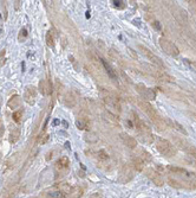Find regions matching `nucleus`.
I'll return each instance as SVG.
<instances>
[{
    "instance_id": "f257e3e1",
    "label": "nucleus",
    "mask_w": 196,
    "mask_h": 198,
    "mask_svg": "<svg viewBox=\"0 0 196 198\" xmlns=\"http://www.w3.org/2000/svg\"><path fill=\"white\" fill-rule=\"evenodd\" d=\"M137 104H138V107L142 109V111L149 116V119L151 120V122L157 127L158 130H165V129H167L165 120L157 113L156 109L149 103V101H145V100L141 99V100L137 101Z\"/></svg>"
},
{
    "instance_id": "f03ea898",
    "label": "nucleus",
    "mask_w": 196,
    "mask_h": 198,
    "mask_svg": "<svg viewBox=\"0 0 196 198\" xmlns=\"http://www.w3.org/2000/svg\"><path fill=\"white\" fill-rule=\"evenodd\" d=\"M156 148L162 156L167 158H172L174 156H176V147L167 139L158 138L156 140Z\"/></svg>"
},
{
    "instance_id": "7ed1b4c3",
    "label": "nucleus",
    "mask_w": 196,
    "mask_h": 198,
    "mask_svg": "<svg viewBox=\"0 0 196 198\" xmlns=\"http://www.w3.org/2000/svg\"><path fill=\"white\" fill-rule=\"evenodd\" d=\"M165 171L170 174H174L176 178H184L187 180H191V182H196V174L183 168V167H179V166H174V165H168L165 166Z\"/></svg>"
},
{
    "instance_id": "20e7f679",
    "label": "nucleus",
    "mask_w": 196,
    "mask_h": 198,
    "mask_svg": "<svg viewBox=\"0 0 196 198\" xmlns=\"http://www.w3.org/2000/svg\"><path fill=\"white\" fill-rule=\"evenodd\" d=\"M174 142H175V147H177L179 149L186 152L187 154L190 156L191 158L196 159V147L194 145H191L189 141H187L184 138L174 137Z\"/></svg>"
},
{
    "instance_id": "39448f33",
    "label": "nucleus",
    "mask_w": 196,
    "mask_h": 198,
    "mask_svg": "<svg viewBox=\"0 0 196 198\" xmlns=\"http://www.w3.org/2000/svg\"><path fill=\"white\" fill-rule=\"evenodd\" d=\"M158 43H160V47L162 48V50H163L167 55H169V56H171V57H177V56L180 55V51H179L177 47H176L171 40L164 38V37H161V38L158 39Z\"/></svg>"
},
{
    "instance_id": "423d86ee",
    "label": "nucleus",
    "mask_w": 196,
    "mask_h": 198,
    "mask_svg": "<svg viewBox=\"0 0 196 198\" xmlns=\"http://www.w3.org/2000/svg\"><path fill=\"white\" fill-rule=\"evenodd\" d=\"M103 101L105 103V106L109 108V112H111V113H117L119 114L121 113V103L118 101V99L112 95V94H106L103 96Z\"/></svg>"
},
{
    "instance_id": "0eeeda50",
    "label": "nucleus",
    "mask_w": 196,
    "mask_h": 198,
    "mask_svg": "<svg viewBox=\"0 0 196 198\" xmlns=\"http://www.w3.org/2000/svg\"><path fill=\"white\" fill-rule=\"evenodd\" d=\"M168 184L171 187H175V189H186V190H196V182H191V180H187L184 179L179 180L177 178H168Z\"/></svg>"
},
{
    "instance_id": "6e6552de",
    "label": "nucleus",
    "mask_w": 196,
    "mask_h": 198,
    "mask_svg": "<svg viewBox=\"0 0 196 198\" xmlns=\"http://www.w3.org/2000/svg\"><path fill=\"white\" fill-rule=\"evenodd\" d=\"M138 49L141 50V52H142L151 63H154L155 65H157V67H160V68H165L163 61H162L158 56H156L154 52H151L148 48H145V47H143V45H138Z\"/></svg>"
},
{
    "instance_id": "1a4fd4ad",
    "label": "nucleus",
    "mask_w": 196,
    "mask_h": 198,
    "mask_svg": "<svg viewBox=\"0 0 196 198\" xmlns=\"http://www.w3.org/2000/svg\"><path fill=\"white\" fill-rule=\"evenodd\" d=\"M136 90L141 95V97L143 100H145V101H152V100H155V97H156L155 92L152 89H150V88L145 87L144 84H137L136 85Z\"/></svg>"
},
{
    "instance_id": "9d476101",
    "label": "nucleus",
    "mask_w": 196,
    "mask_h": 198,
    "mask_svg": "<svg viewBox=\"0 0 196 198\" xmlns=\"http://www.w3.org/2000/svg\"><path fill=\"white\" fill-rule=\"evenodd\" d=\"M134 173H135V170L133 166H130L128 164L123 165L121 168V172H119V182H122V183L130 182L134 178Z\"/></svg>"
},
{
    "instance_id": "9b49d317",
    "label": "nucleus",
    "mask_w": 196,
    "mask_h": 198,
    "mask_svg": "<svg viewBox=\"0 0 196 198\" xmlns=\"http://www.w3.org/2000/svg\"><path fill=\"white\" fill-rule=\"evenodd\" d=\"M145 175L156 186H163L164 185V179L162 178L161 173L157 172L156 170H154V168H146L145 170Z\"/></svg>"
},
{
    "instance_id": "f8f14e48",
    "label": "nucleus",
    "mask_w": 196,
    "mask_h": 198,
    "mask_svg": "<svg viewBox=\"0 0 196 198\" xmlns=\"http://www.w3.org/2000/svg\"><path fill=\"white\" fill-rule=\"evenodd\" d=\"M36 99H37V90H36V88L34 87H27L26 89H25V93H24V100L29 104H34Z\"/></svg>"
},
{
    "instance_id": "ddd939ff",
    "label": "nucleus",
    "mask_w": 196,
    "mask_h": 198,
    "mask_svg": "<svg viewBox=\"0 0 196 198\" xmlns=\"http://www.w3.org/2000/svg\"><path fill=\"white\" fill-rule=\"evenodd\" d=\"M121 139H122L123 144H124L126 147H129V148L135 149V148L137 147V140H136L134 137H131V135H129V134H126V133H121Z\"/></svg>"
},
{
    "instance_id": "4468645a",
    "label": "nucleus",
    "mask_w": 196,
    "mask_h": 198,
    "mask_svg": "<svg viewBox=\"0 0 196 198\" xmlns=\"http://www.w3.org/2000/svg\"><path fill=\"white\" fill-rule=\"evenodd\" d=\"M154 76H155L158 81H161V82H168V83H174V82H175V77L170 76V75H169V74H167L165 71L155 70Z\"/></svg>"
},
{
    "instance_id": "2eb2a0df",
    "label": "nucleus",
    "mask_w": 196,
    "mask_h": 198,
    "mask_svg": "<svg viewBox=\"0 0 196 198\" xmlns=\"http://www.w3.org/2000/svg\"><path fill=\"white\" fill-rule=\"evenodd\" d=\"M131 166L134 167L135 171L137 172H142L144 170V161L138 157V156H134L131 158Z\"/></svg>"
},
{
    "instance_id": "dca6fc26",
    "label": "nucleus",
    "mask_w": 196,
    "mask_h": 198,
    "mask_svg": "<svg viewBox=\"0 0 196 198\" xmlns=\"http://www.w3.org/2000/svg\"><path fill=\"white\" fill-rule=\"evenodd\" d=\"M102 63H103V67H104V69H105V71H106V74H107V76L110 77L111 80H114V81H116L117 80V74H116V71H115V69L111 67L110 64H109L105 59H102Z\"/></svg>"
},
{
    "instance_id": "f3484780",
    "label": "nucleus",
    "mask_w": 196,
    "mask_h": 198,
    "mask_svg": "<svg viewBox=\"0 0 196 198\" xmlns=\"http://www.w3.org/2000/svg\"><path fill=\"white\" fill-rule=\"evenodd\" d=\"M39 89L43 95H50L52 94V87L49 81H41L39 83Z\"/></svg>"
},
{
    "instance_id": "a211bd4d",
    "label": "nucleus",
    "mask_w": 196,
    "mask_h": 198,
    "mask_svg": "<svg viewBox=\"0 0 196 198\" xmlns=\"http://www.w3.org/2000/svg\"><path fill=\"white\" fill-rule=\"evenodd\" d=\"M70 166V160H69V158L68 157H60L58 160H57V163H56V168L57 170H66L68 167Z\"/></svg>"
},
{
    "instance_id": "6ab92c4d",
    "label": "nucleus",
    "mask_w": 196,
    "mask_h": 198,
    "mask_svg": "<svg viewBox=\"0 0 196 198\" xmlns=\"http://www.w3.org/2000/svg\"><path fill=\"white\" fill-rule=\"evenodd\" d=\"M138 134V138L142 142H145V144H151L154 141V135H152L151 132H140Z\"/></svg>"
},
{
    "instance_id": "aec40b11",
    "label": "nucleus",
    "mask_w": 196,
    "mask_h": 198,
    "mask_svg": "<svg viewBox=\"0 0 196 198\" xmlns=\"http://www.w3.org/2000/svg\"><path fill=\"white\" fill-rule=\"evenodd\" d=\"M47 194H49L50 198H66V197H68L66 193L63 192L61 190H59V189L56 187V186H54L52 190H50V191L47 192Z\"/></svg>"
},
{
    "instance_id": "412c9836",
    "label": "nucleus",
    "mask_w": 196,
    "mask_h": 198,
    "mask_svg": "<svg viewBox=\"0 0 196 198\" xmlns=\"http://www.w3.org/2000/svg\"><path fill=\"white\" fill-rule=\"evenodd\" d=\"M20 103H21L20 96H19V95H14V96H12V97L8 100L7 107L11 108V109H15V108H18V107L20 106Z\"/></svg>"
},
{
    "instance_id": "4be33fe9",
    "label": "nucleus",
    "mask_w": 196,
    "mask_h": 198,
    "mask_svg": "<svg viewBox=\"0 0 196 198\" xmlns=\"http://www.w3.org/2000/svg\"><path fill=\"white\" fill-rule=\"evenodd\" d=\"M167 122L171 126V127H174V128H175L176 130H179V132H181V133L182 134H184V135H188V133H187V130L184 129V127L181 125V123H179L177 121H175V120H170V119H167Z\"/></svg>"
},
{
    "instance_id": "5701e85b",
    "label": "nucleus",
    "mask_w": 196,
    "mask_h": 198,
    "mask_svg": "<svg viewBox=\"0 0 196 198\" xmlns=\"http://www.w3.org/2000/svg\"><path fill=\"white\" fill-rule=\"evenodd\" d=\"M63 101H64L65 106H66V107H70V108H72V107L76 104V99L73 97V95H72L71 93H66V94H65Z\"/></svg>"
},
{
    "instance_id": "b1692460",
    "label": "nucleus",
    "mask_w": 196,
    "mask_h": 198,
    "mask_svg": "<svg viewBox=\"0 0 196 198\" xmlns=\"http://www.w3.org/2000/svg\"><path fill=\"white\" fill-rule=\"evenodd\" d=\"M56 187H58L59 190H61L63 192H65L66 194H70V193H71V191H72V189H73V186H71L70 184H66V183H60V184H57V185H56Z\"/></svg>"
},
{
    "instance_id": "393cba45",
    "label": "nucleus",
    "mask_w": 196,
    "mask_h": 198,
    "mask_svg": "<svg viewBox=\"0 0 196 198\" xmlns=\"http://www.w3.org/2000/svg\"><path fill=\"white\" fill-rule=\"evenodd\" d=\"M69 196H70V198H80L83 196V189L79 186H73V189Z\"/></svg>"
},
{
    "instance_id": "a878e982",
    "label": "nucleus",
    "mask_w": 196,
    "mask_h": 198,
    "mask_svg": "<svg viewBox=\"0 0 196 198\" xmlns=\"http://www.w3.org/2000/svg\"><path fill=\"white\" fill-rule=\"evenodd\" d=\"M140 158L144 161V163H150L151 161V156H150V153L149 152H146L145 149H141L140 151Z\"/></svg>"
},
{
    "instance_id": "bb28decb",
    "label": "nucleus",
    "mask_w": 196,
    "mask_h": 198,
    "mask_svg": "<svg viewBox=\"0 0 196 198\" xmlns=\"http://www.w3.org/2000/svg\"><path fill=\"white\" fill-rule=\"evenodd\" d=\"M97 158L100 161H106V160H109V158H110V157H109V153L105 149H99L97 152Z\"/></svg>"
},
{
    "instance_id": "cd10ccee",
    "label": "nucleus",
    "mask_w": 196,
    "mask_h": 198,
    "mask_svg": "<svg viewBox=\"0 0 196 198\" xmlns=\"http://www.w3.org/2000/svg\"><path fill=\"white\" fill-rule=\"evenodd\" d=\"M88 121H86V120H83V119H79V120H77L76 121V126H77V128L78 129H89L88 128Z\"/></svg>"
},
{
    "instance_id": "c85d7f7f",
    "label": "nucleus",
    "mask_w": 196,
    "mask_h": 198,
    "mask_svg": "<svg viewBox=\"0 0 196 198\" xmlns=\"http://www.w3.org/2000/svg\"><path fill=\"white\" fill-rule=\"evenodd\" d=\"M12 119H13L14 122L19 123L21 121V119H23V111H15V112H13Z\"/></svg>"
},
{
    "instance_id": "c756f323",
    "label": "nucleus",
    "mask_w": 196,
    "mask_h": 198,
    "mask_svg": "<svg viewBox=\"0 0 196 198\" xmlns=\"http://www.w3.org/2000/svg\"><path fill=\"white\" fill-rule=\"evenodd\" d=\"M19 134H20V130L19 129H14L12 133L10 134V141L11 142H17V140H18V138H19Z\"/></svg>"
},
{
    "instance_id": "7c9ffc66",
    "label": "nucleus",
    "mask_w": 196,
    "mask_h": 198,
    "mask_svg": "<svg viewBox=\"0 0 196 198\" xmlns=\"http://www.w3.org/2000/svg\"><path fill=\"white\" fill-rule=\"evenodd\" d=\"M111 3L112 5L118 8V10H123L125 7V3H124V0H111Z\"/></svg>"
},
{
    "instance_id": "2f4dec72",
    "label": "nucleus",
    "mask_w": 196,
    "mask_h": 198,
    "mask_svg": "<svg viewBox=\"0 0 196 198\" xmlns=\"http://www.w3.org/2000/svg\"><path fill=\"white\" fill-rule=\"evenodd\" d=\"M46 44H47V47H50V48H53V45H54V40H53V37H52L51 32L46 33Z\"/></svg>"
},
{
    "instance_id": "473e14b6",
    "label": "nucleus",
    "mask_w": 196,
    "mask_h": 198,
    "mask_svg": "<svg viewBox=\"0 0 196 198\" xmlns=\"http://www.w3.org/2000/svg\"><path fill=\"white\" fill-rule=\"evenodd\" d=\"M152 26H154V29H156L157 31H161V29H162V26H161V24L158 23L157 20H155L154 23H152Z\"/></svg>"
},
{
    "instance_id": "72a5a7b5",
    "label": "nucleus",
    "mask_w": 196,
    "mask_h": 198,
    "mask_svg": "<svg viewBox=\"0 0 196 198\" xmlns=\"http://www.w3.org/2000/svg\"><path fill=\"white\" fill-rule=\"evenodd\" d=\"M26 36H27V31H26V29H21V30H20V35H19V39H21V37L25 38Z\"/></svg>"
},
{
    "instance_id": "f704fd0d",
    "label": "nucleus",
    "mask_w": 196,
    "mask_h": 198,
    "mask_svg": "<svg viewBox=\"0 0 196 198\" xmlns=\"http://www.w3.org/2000/svg\"><path fill=\"white\" fill-rule=\"evenodd\" d=\"M44 3H45V5H46L47 7L52 6V0H44Z\"/></svg>"
},
{
    "instance_id": "c9c22d12",
    "label": "nucleus",
    "mask_w": 196,
    "mask_h": 198,
    "mask_svg": "<svg viewBox=\"0 0 196 198\" xmlns=\"http://www.w3.org/2000/svg\"><path fill=\"white\" fill-rule=\"evenodd\" d=\"M58 123H59V120H54V121H53V125H54V126L58 125Z\"/></svg>"
},
{
    "instance_id": "e433bc0d",
    "label": "nucleus",
    "mask_w": 196,
    "mask_h": 198,
    "mask_svg": "<svg viewBox=\"0 0 196 198\" xmlns=\"http://www.w3.org/2000/svg\"><path fill=\"white\" fill-rule=\"evenodd\" d=\"M188 1H189L190 4H193V3H195V1H196V0H188Z\"/></svg>"
},
{
    "instance_id": "4c0bfd02",
    "label": "nucleus",
    "mask_w": 196,
    "mask_h": 198,
    "mask_svg": "<svg viewBox=\"0 0 196 198\" xmlns=\"http://www.w3.org/2000/svg\"><path fill=\"white\" fill-rule=\"evenodd\" d=\"M1 32H3V30H1V29H0V33H1Z\"/></svg>"
},
{
    "instance_id": "58836bf2",
    "label": "nucleus",
    "mask_w": 196,
    "mask_h": 198,
    "mask_svg": "<svg viewBox=\"0 0 196 198\" xmlns=\"http://www.w3.org/2000/svg\"><path fill=\"white\" fill-rule=\"evenodd\" d=\"M194 164H195V166H196V161H195V163H194Z\"/></svg>"
},
{
    "instance_id": "ea45409f",
    "label": "nucleus",
    "mask_w": 196,
    "mask_h": 198,
    "mask_svg": "<svg viewBox=\"0 0 196 198\" xmlns=\"http://www.w3.org/2000/svg\"><path fill=\"white\" fill-rule=\"evenodd\" d=\"M0 18H1V17H0Z\"/></svg>"
}]
</instances>
